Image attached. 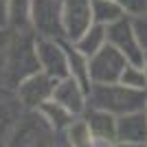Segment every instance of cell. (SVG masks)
<instances>
[{
	"label": "cell",
	"instance_id": "obj_2",
	"mask_svg": "<svg viewBox=\"0 0 147 147\" xmlns=\"http://www.w3.org/2000/svg\"><path fill=\"white\" fill-rule=\"evenodd\" d=\"M147 105V90H136V88L119 84H92L88 92V108H97L123 117L129 112L145 110Z\"/></svg>",
	"mask_w": 147,
	"mask_h": 147
},
{
	"label": "cell",
	"instance_id": "obj_25",
	"mask_svg": "<svg viewBox=\"0 0 147 147\" xmlns=\"http://www.w3.org/2000/svg\"><path fill=\"white\" fill-rule=\"evenodd\" d=\"M117 147H147V143H117Z\"/></svg>",
	"mask_w": 147,
	"mask_h": 147
},
{
	"label": "cell",
	"instance_id": "obj_14",
	"mask_svg": "<svg viewBox=\"0 0 147 147\" xmlns=\"http://www.w3.org/2000/svg\"><path fill=\"white\" fill-rule=\"evenodd\" d=\"M64 46H66V55H68V70H70V77L79 81L86 92H90V88H92L90 57L84 55V53H81L73 42H68V40H64Z\"/></svg>",
	"mask_w": 147,
	"mask_h": 147
},
{
	"label": "cell",
	"instance_id": "obj_8",
	"mask_svg": "<svg viewBox=\"0 0 147 147\" xmlns=\"http://www.w3.org/2000/svg\"><path fill=\"white\" fill-rule=\"evenodd\" d=\"M55 86H57V79L49 77V75L42 73V70H37L35 75L26 77V79L16 88V97L20 99V103H22L24 110H40L46 101L53 99Z\"/></svg>",
	"mask_w": 147,
	"mask_h": 147
},
{
	"label": "cell",
	"instance_id": "obj_4",
	"mask_svg": "<svg viewBox=\"0 0 147 147\" xmlns=\"http://www.w3.org/2000/svg\"><path fill=\"white\" fill-rule=\"evenodd\" d=\"M31 31L44 40H66L61 0H31Z\"/></svg>",
	"mask_w": 147,
	"mask_h": 147
},
{
	"label": "cell",
	"instance_id": "obj_11",
	"mask_svg": "<svg viewBox=\"0 0 147 147\" xmlns=\"http://www.w3.org/2000/svg\"><path fill=\"white\" fill-rule=\"evenodd\" d=\"M22 114H24V108L20 103V99L16 97V92H0V147H7Z\"/></svg>",
	"mask_w": 147,
	"mask_h": 147
},
{
	"label": "cell",
	"instance_id": "obj_22",
	"mask_svg": "<svg viewBox=\"0 0 147 147\" xmlns=\"http://www.w3.org/2000/svg\"><path fill=\"white\" fill-rule=\"evenodd\" d=\"M134 20V29H136V35H138V42H141L143 51H147V16H138V18H132Z\"/></svg>",
	"mask_w": 147,
	"mask_h": 147
},
{
	"label": "cell",
	"instance_id": "obj_12",
	"mask_svg": "<svg viewBox=\"0 0 147 147\" xmlns=\"http://www.w3.org/2000/svg\"><path fill=\"white\" fill-rule=\"evenodd\" d=\"M117 143H147V112H129L117 119Z\"/></svg>",
	"mask_w": 147,
	"mask_h": 147
},
{
	"label": "cell",
	"instance_id": "obj_15",
	"mask_svg": "<svg viewBox=\"0 0 147 147\" xmlns=\"http://www.w3.org/2000/svg\"><path fill=\"white\" fill-rule=\"evenodd\" d=\"M37 112H40V114H42V117L51 123V127L55 129V132H66L68 125H70V123L77 119L73 112L68 110V108H64L61 103H57L55 99L46 101V103H44Z\"/></svg>",
	"mask_w": 147,
	"mask_h": 147
},
{
	"label": "cell",
	"instance_id": "obj_9",
	"mask_svg": "<svg viewBox=\"0 0 147 147\" xmlns=\"http://www.w3.org/2000/svg\"><path fill=\"white\" fill-rule=\"evenodd\" d=\"M61 18L66 29V40H79L92 22V0H61Z\"/></svg>",
	"mask_w": 147,
	"mask_h": 147
},
{
	"label": "cell",
	"instance_id": "obj_17",
	"mask_svg": "<svg viewBox=\"0 0 147 147\" xmlns=\"http://www.w3.org/2000/svg\"><path fill=\"white\" fill-rule=\"evenodd\" d=\"M125 16H127L125 9L114 0H92V22L94 24L110 26Z\"/></svg>",
	"mask_w": 147,
	"mask_h": 147
},
{
	"label": "cell",
	"instance_id": "obj_26",
	"mask_svg": "<svg viewBox=\"0 0 147 147\" xmlns=\"http://www.w3.org/2000/svg\"><path fill=\"white\" fill-rule=\"evenodd\" d=\"M141 68H143V73H145V77H147V51H145V55H143V64H141Z\"/></svg>",
	"mask_w": 147,
	"mask_h": 147
},
{
	"label": "cell",
	"instance_id": "obj_7",
	"mask_svg": "<svg viewBox=\"0 0 147 147\" xmlns=\"http://www.w3.org/2000/svg\"><path fill=\"white\" fill-rule=\"evenodd\" d=\"M35 53H37V61H40V70H42V73H46L49 77H53V79H57V81L70 77L64 40L35 37Z\"/></svg>",
	"mask_w": 147,
	"mask_h": 147
},
{
	"label": "cell",
	"instance_id": "obj_20",
	"mask_svg": "<svg viewBox=\"0 0 147 147\" xmlns=\"http://www.w3.org/2000/svg\"><path fill=\"white\" fill-rule=\"evenodd\" d=\"M121 84L129 86V88H136V90H147V77L143 73V68L136 66V64H127L125 66V70L121 75Z\"/></svg>",
	"mask_w": 147,
	"mask_h": 147
},
{
	"label": "cell",
	"instance_id": "obj_1",
	"mask_svg": "<svg viewBox=\"0 0 147 147\" xmlns=\"http://www.w3.org/2000/svg\"><path fill=\"white\" fill-rule=\"evenodd\" d=\"M2 68H5V86L13 92L26 77L40 70L33 31H13L11 40L2 53Z\"/></svg>",
	"mask_w": 147,
	"mask_h": 147
},
{
	"label": "cell",
	"instance_id": "obj_16",
	"mask_svg": "<svg viewBox=\"0 0 147 147\" xmlns=\"http://www.w3.org/2000/svg\"><path fill=\"white\" fill-rule=\"evenodd\" d=\"M7 26L11 31H31V0L7 2Z\"/></svg>",
	"mask_w": 147,
	"mask_h": 147
},
{
	"label": "cell",
	"instance_id": "obj_19",
	"mask_svg": "<svg viewBox=\"0 0 147 147\" xmlns=\"http://www.w3.org/2000/svg\"><path fill=\"white\" fill-rule=\"evenodd\" d=\"M64 136H66V141L70 143V147H86L88 143L92 141V132L90 127H88V123L84 117H77L70 125H68V129L64 132Z\"/></svg>",
	"mask_w": 147,
	"mask_h": 147
},
{
	"label": "cell",
	"instance_id": "obj_5",
	"mask_svg": "<svg viewBox=\"0 0 147 147\" xmlns=\"http://www.w3.org/2000/svg\"><path fill=\"white\" fill-rule=\"evenodd\" d=\"M129 61L112 44H105L90 57V79L92 84H119L121 75Z\"/></svg>",
	"mask_w": 147,
	"mask_h": 147
},
{
	"label": "cell",
	"instance_id": "obj_3",
	"mask_svg": "<svg viewBox=\"0 0 147 147\" xmlns=\"http://www.w3.org/2000/svg\"><path fill=\"white\" fill-rule=\"evenodd\" d=\"M57 134L37 110H24L7 147H55Z\"/></svg>",
	"mask_w": 147,
	"mask_h": 147
},
{
	"label": "cell",
	"instance_id": "obj_27",
	"mask_svg": "<svg viewBox=\"0 0 147 147\" xmlns=\"http://www.w3.org/2000/svg\"><path fill=\"white\" fill-rule=\"evenodd\" d=\"M145 112H147V105H145Z\"/></svg>",
	"mask_w": 147,
	"mask_h": 147
},
{
	"label": "cell",
	"instance_id": "obj_23",
	"mask_svg": "<svg viewBox=\"0 0 147 147\" xmlns=\"http://www.w3.org/2000/svg\"><path fill=\"white\" fill-rule=\"evenodd\" d=\"M11 35H13V31L9 29V26H0V55L5 53V49H7V44H9V40H11Z\"/></svg>",
	"mask_w": 147,
	"mask_h": 147
},
{
	"label": "cell",
	"instance_id": "obj_21",
	"mask_svg": "<svg viewBox=\"0 0 147 147\" xmlns=\"http://www.w3.org/2000/svg\"><path fill=\"white\" fill-rule=\"evenodd\" d=\"M125 9L127 16L138 18V16H147V0H114Z\"/></svg>",
	"mask_w": 147,
	"mask_h": 147
},
{
	"label": "cell",
	"instance_id": "obj_24",
	"mask_svg": "<svg viewBox=\"0 0 147 147\" xmlns=\"http://www.w3.org/2000/svg\"><path fill=\"white\" fill-rule=\"evenodd\" d=\"M86 147H117V143L114 141H101V138H94V136H92V141L88 143Z\"/></svg>",
	"mask_w": 147,
	"mask_h": 147
},
{
	"label": "cell",
	"instance_id": "obj_13",
	"mask_svg": "<svg viewBox=\"0 0 147 147\" xmlns=\"http://www.w3.org/2000/svg\"><path fill=\"white\" fill-rule=\"evenodd\" d=\"M81 117L86 119L94 138L117 143V119L119 117H114V114H110L105 110H97V108H86V112Z\"/></svg>",
	"mask_w": 147,
	"mask_h": 147
},
{
	"label": "cell",
	"instance_id": "obj_10",
	"mask_svg": "<svg viewBox=\"0 0 147 147\" xmlns=\"http://www.w3.org/2000/svg\"><path fill=\"white\" fill-rule=\"evenodd\" d=\"M53 99H55L57 103H61L64 108H68L75 117H81L88 108V92L73 77H66V79L57 81Z\"/></svg>",
	"mask_w": 147,
	"mask_h": 147
},
{
	"label": "cell",
	"instance_id": "obj_18",
	"mask_svg": "<svg viewBox=\"0 0 147 147\" xmlns=\"http://www.w3.org/2000/svg\"><path fill=\"white\" fill-rule=\"evenodd\" d=\"M75 46L84 53V55L92 57L97 51H101L108 44V33H105V26L103 24H92L90 29L79 37V40H75Z\"/></svg>",
	"mask_w": 147,
	"mask_h": 147
},
{
	"label": "cell",
	"instance_id": "obj_6",
	"mask_svg": "<svg viewBox=\"0 0 147 147\" xmlns=\"http://www.w3.org/2000/svg\"><path fill=\"white\" fill-rule=\"evenodd\" d=\"M105 33H108V44H112L117 51H121L123 55L127 57L129 64L141 66L145 51H143L141 42H138L132 16H125V18H121L119 22L105 26Z\"/></svg>",
	"mask_w": 147,
	"mask_h": 147
}]
</instances>
